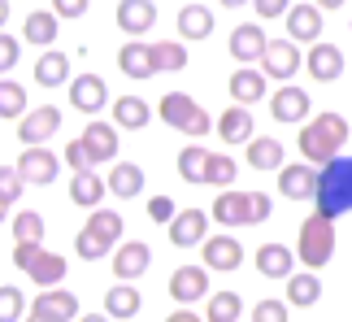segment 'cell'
Returning <instances> with one entry per match:
<instances>
[{
    "label": "cell",
    "instance_id": "7a4b0ae2",
    "mask_svg": "<svg viewBox=\"0 0 352 322\" xmlns=\"http://www.w3.org/2000/svg\"><path fill=\"white\" fill-rule=\"evenodd\" d=\"M348 144V122L340 114H318V118H305V131H300V157L322 166L331 161Z\"/></svg>",
    "mask_w": 352,
    "mask_h": 322
},
{
    "label": "cell",
    "instance_id": "484cf974",
    "mask_svg": "<svg viewBox=\"0 0 352 322\" xmlns=\"http://www.w3.org/2000/svg\"><path fill=\"white\" fill-rule=\"evenodd\" d=\"M322 301V279L314 270H292L287 275V305H300V310H314Z\"/></svg>",
    "mask_w": 352,
    "mask_h": 322
},
{
    "label": "cell",
    "instance_id": "2e32d148",
    "mask_svg": "<svg viewBox=\"0 0 352 322\" xmlns=\"http://www.w3.org/2000/svg\"><path fill=\"white\" fill-rule=\"evenodd\" d=\"M287 35L296 44H318L322 39V9L318 5H292L287 9Z\"/></svg>",
    "mask_w": 352,
    "mask_h": 322
},
{
    "label": "cell",
    "instance_id": "681fc988",
    "mask_svg": "<svg viewBox=\"0 0 352 322\" xmlns=\"http://www.w3.org/2000/svg\"><path fill=\"white\" fill-rule=\"evenodd\" d=\"M18 52H22V44H18L13 35H5V31H0V74L18 65Z\"/></svg>",
    "mask_w": 352,
    "mask_h": 322
},
{
    "label": "cell",
    "instance_id": "b9f144b4",
    "mask_svg": "<svg viewBox=\"0 0 352 322\" xmlns=\"http://www.w3.org/2000/svg\"><path fill=\"white\" fill-rule=\"evenodd\" d=\"M22 187H26V179H22L18 166H0V200H5V205L22 200Z\"/></svg>",
    "mask_w": 352,
    "mask_h": 322
},
{
    "label": "cell",
    "instance_id": "9a60e30c",
    "mask_svg": "<svg viewBox=\"0 0 352 322\" xmlns=\"http://www.w3.org/2000/svg\"><path fill=\"white\" fill-rule=\"evenodd\" d=\"M314 187H318L314 161L309 166H278V192L287 200H314Z\"/></svg>",
    "mask_w": 352,
    "mask_h": 322
},
{
    "label": "cell",
    "instance_id": "52a82bcc",
    "mask_svg": "<svg viewBox=\"0 0 352 322\" xmlns=\"http://www.w3.org/2000/svg\"><path fill=\"white\" fill-rule=\"evenodd\" d=\"M18 170H22V179L26 183H35V187H48V183H57V174H61V161L52 157L44 144H26V153L18 157Z\"/></svg>",
    "mask_w": 352,
    "mask_h": 322
},
{
    "label": "cell",
    "instance_id": "ab89813d",
    "mask_svg": "<svg viewBox=\"0 0 352 322\" xmlns=\"http://www.w3.org/2000/svg\"><path fill=\"white\" fill-rule=\"evenodd\" d=\"M153 57H157V70H183L187 48L179 44V39H161V44H153Z\"/></svg>",
    "mask_w": 352,
    "mask_h": 322
},
{
    "label": "cell",
    "instance_id": "30bf717a",
    "mask_svg": "<svg viewBox=\"0 0 352 322\" xmlns=\"http://www.w3.org/2000/svg\"><path fill=\"white\" fill-rule=\"evenodd\" d=\"M205 235H209V213L183 209L170 218V244L174 248H196V244H205Z\"/></svg>",
    "mask_w": 352,
    "mask_h": 322
},
{
    "label": "cell",
    "instance_id": "d4e9b609",
    "mask_svg": "<svg viewBox=\"0 0 352 322\" xmlns=\"http://www.w3.org/2000/svg\"><path fill=\"white\" fill-rule=\"evenodd\" d=\"M256 270L265 279H287L296 270V253L287 244H261L256 248Z\"/></svg>",
    "mask_w": 352,
    "mask_h": 322
},
{
    "label": "cell",
    "instance_id": "6da1fadb",
    "mask_svg": "<svg viewBox=\"0 0 352 322\" xmlns=\"http://www.w3.org/2000/svg\"><path fill=\"white\" fill-rule=\"evenodd\" d=\"M314 205H318V213H327V218L352 213V157L335 153L331 161H322L318 187H314Z\"/></svg>",
    "mask_w": 352,
    "mask_h": 322
},
{
    "label": "cell",
    "instance_id": "ba28073f",
    "mask_svg": "<svg viewBox=\"0 0 352 322\" xmlns=\"http://www.w3.org/2000/svg\"><path fill=\"white\" fill-rule=\"evenodd\" d=\"M170 297L179 305H196L209 297V266H179L170 275Z\"/></svg>",
    "mask_w": 352,
    "mask_h": 322
},
{
    "label": "cell",
    "instance_id": "7402d4cb",
    "mask_svg": "<svg viewBox=\"0 0 352 322\" xmlns=\"http://www.w3.org/2000/svg\"><path fill=\"white\" fill-rule=\"evenodd\" d=\"M78 140H83V149L91 153V161H96V166H104V161L118 157V131H113L109 122H91Z\"/></svg>",
    "mask_w": 352,
    "mask_h": 322
},
{
    "label": "cell",
    "instance_id": "d6a6232c",
    "mask_svg": "<svg viewBox=\"0 0 352 322\" xmlns=\"http://www.w3.org/2000/svg\"><path fill=\"white\" fill-rule=\"evenodd\" d=\"M248 166L252 170H278L283 166V144L270 136H252L248 140Z\"/></svg>",
    "mask_w": 352,
    "mask_h": 322
},
{
    "label": "cell",
    "instance_id": "8fae6325",
    "mask_svg": "<svg viewBox=\"0 0 352 322\" xmlns=\"http://www.w3.org/2000/svg\"><path fill=\"white\" fill-rule=\"evenodd\" d=\"M309 92L296 87V83H283L274 96H270V114H274V122H305L309 118Z\"/></svg>",
    "mask_w": 352,
    "mask_h": 322
},
{
    "label": "cell",
    "instance_id": "4dcf8cb0",
    "mask_svg": "<svg viewBox=\"0 0 352 322\" xmlns=\"http://www.w3.org/2000/svg\"><path fill=\"white\" fill-rule=\"evenodd\" d=\"M174 26H179L183 39H209L213 35V9H205V5H183Z\"/></svg>",
    "mask_w": 352,
    "mask_h": 322
},
{
    "label": "cell",
    "instance_id": "d590c367",
    "mask_svg": "<svg viewBox=\"0 0 352 322\" xmlns=\"http://www.w3.org/2000/svg\"><path fill=\"white\" fill-rule=\"evenodd\" d=\"M57 31H61V26H57V9H52V13H44V9H35L31 13V18H26V39H31V44H39V48H48L52 44V39H57Z\"/></svg>",
    "mask_w": 352,
    "mask_h": 322
},
{
    "label": "cell",
    "instance_id": "bcb514c9",
    "mask_svg": "<svg viewBox=\"0 0 352 322\" xmlns=\"http://www.w3.org/2000/svg\"><path fill=\"white\" fill-rule=\"evenodd\" d=\"M252 322H287V301H261V305H252Z\"/></svg>",
    "mask_w": 352,
    "mask_h": 322
},
{
    "label": "cell",
    "instance_id": "ffe728a7",
    "mask_svg": "<svg viewBox=\"0 0 352 322\" xmlns=\"http://www.w3.org/2000/svg\"><path fill=\"white\" fill-rule=\"evenodd\" d=\"M148 266H153V248L140 244V239L122 244L118 257H113V270H118V279H126V283H135L140 275H148Z\"/></svg>",
    "mask_w": 352,
    "mask_h": 322
},
{
    "label": "cell",
    "instance_id": "d6986e66",
    "mask_svg": "<svg viewBox=\"0 0 352 322\" xmlns=\"http://www.w3.org/2000/svg\"><path fill=\"white\" fill-rule=\"evenodd\" d=\"M148 26H157V5L153 0H118V31L144 35Z\"/></svg>",
    "mask_w": 352,
    "mask_h": 322
},
{
    "label": "cell",
    "instance_id": "816d5d0a",
    "mask_svg": "<svg viewBox=\"0 0 352 322\" xmlns=\"http://www.w3.org/2000/svg\"><path fill=\"white\" fill-rule=\"evenodd\" d=\"M256 5V18H283L292 9V0H252Z\"/></svg>",
    "mask_w": 352,
    "mask_h": 322
},
{
    "label": "cell",
    "instance_id": "9c48e42d",
    "mask_svg": "<svg viewBox=\"0 0 352 322\" xmlns=\"http://www.w3.org/2000/svg\"><path fill=\"white\" fill-rule=\"evenodd\" d=\"M57 131H61V109H57V105H39V109L22 114L18 140H22V144H44V140L57 136Z\"/></svg>",
    "mask_w": 352,
    "mask_h": 322
},
{
    "label": "cell",
    "instance_id": "5b68a950",
    "mask_svg": "<svg viewBox=\"0 0 352 322\" xmlns=\"http://www.w3.org/2000/svg\"><path fill=\"white\" fill-rule=\"evenodd\" d=\"M26 314H31L35 322H74L78 318V297L74 292H61V288H44L39 301Z\"/></svg>",
    "mask_w": 352,
    "mask_h": 322
},
{
    "label": "cell",
    "instance_id": "f907efd6",
    "mask_svg": "<svg viewBox=\"0 0 352 322\" xmlns=\"http://www.w3.org/2000/svg\"><path fill=\"white\" fill-rule=\"evenodd\" d=\"M174 213H179V209H174L170 196H153V200H148V218H153V222H166V226H170Z\"/></svg>",
    "mask_w": 352,
    "mask_h": 322
},
{
    "label": "cell",
    "instance_id": "603a6c76",
    "mask_svg": "<svg viewBox=\"0 0 352 322\" xmlns=\"http://www.w3.org/2000/svg\"><path fill=\"white\" fill-rule=\"evenodd\" d=\"M196 114H200V105L192 96H183V92H166V96H161V109H157V118L174 131H187V122H192Z\"/></svg>",
    "mask_w": 352,
    "mask_h": 322
},
{
    "label": "cell",
    "instance_id": "3957f363",
    "mask_svg": "<svg viewBox=\"0 0 352 322\" xmlns=\"http://www.w3.org/2000/svg\"><path fill=\"white\" fill-rule=\"evenodd\" d=\"M296 257H300L309 270H322L331 257H335V218L327 213H309L300 222V244H296Z\"/></svg>",
    "mask_w": 352,
    "mask_h": 322
},
{
    "label": "cell",
    "instance_id": "836d02e7",
    "mask_svg": "<svg viewBox=\"0 0 352 322\" xmlns=\"http://www.w3.org/2000/svg\"><path fill=\"white\" fill-rule=\"evenodd\" d=\"M26 275H31L39 288H57L61 279H65V257H61V253H39Z\"/></svg>",
    "mask_w": 352,
    "mask_h": 322
},
{
    "label": "cell",
    "instance_id": "7dc6e473",
    "mask_svg": "<svg viewBox=\"0 0 352 322\" xmlns=\"http://www.w3.org/2000/svg\"><path fill=\"white\" fill-rule=\"evenodd\" d=\"M39 253H44L39 239H18V248H13V266H18V270H31V261L39 257Z\"/></svg>",
    "mask_w": 352,
    "mask_h": 322
},
{
    "label": "cell",
    "instance_id": "c3c4849f",
    "mask_svg": "<svg viewBox=\"0 0 352 322\" xmlns=\"http://www.w3.org/2000/svg\"><path fill=\"white\" fill-rule=\"evenodd\" d=\"M65 166H70V170H91V166H96L91 153L83 149V140H70V144H65Z\"/></svg>",
    "mask_w": 352,
    "mask_h": 322
},
{
    "label": "cell",
    "instance_id": "ee69618b",
    "mask_svg": "<svg viewBox=\"0 0 352 322\" xmlns=\"http://www.w3.org/2000/svg\"><path fill=\"white\" fill-rule=\"evenodd\" d=\"M26 314V301H22V292L18 288H0V322H18Z\"/></svg>",
    "mask_w": 352,
    "mask_h": 322
},
{
    "label": "cell",
    "instance_id": "8d00e7d4",
    "mask_svg": "<svg viewBox=\"0 0 352 322\" xmlns=\"http://www.w3.org/2000/svg\"><path fill=\"white\" fill-rule=\"evenodd\" d=\"M205 166H209V149H200V144L179 153V174L187 183H205Z\"/></svg>",
    "mask_w": 352,
    "mask_h": 322
},
{
    "label": "cell",
    "instance_id": "f35d334b",
    "mask_svg": "<svg viewBox=\"0 0 352 322\" xmlns=\"http://www.w3.org/2000/svg\"><path fill=\"white\" fill-rule=\"evenodd\" d=\"M239 179V166L231 157H218V153H209V166H205V183H213V187H231Z\"/></svg>",
    "mask_w": 352,
    "mask_h": 322
},
{
    "label": "cell",
    "instance_id": "4fadbf2b",
    "mask_svg": "<svg viewBox=\"0 0 352 322\" xmlns=\"http://www.w3.org/2000/svg\"><path fill=\"white\" fill-rule=\"evenodd\" d=\"M205 266L209 270H239L243 261V244L235 235H205Z\"/></svg>",
    "mask_w": 352,
    "mask_h": 322
},
{
    "label": "cell",
    "instance_id": "ac0fdd59",
    "mask_svg": "<svg viewBox=\"0 0 352 322\" xmlns=\"http://www.w3.org/2000/svg\"><path fill=\"white\" fill-rule=\"evenodd\" d=\"M265 44H270L265 26L243 22V26H235V31H231V57L235 61H261L265 57Z\"/></svg>",
    "mask_w": 352,
    "mask_h": 322
},
{
    "label": "cell",
    "instance_id": "1f68e13d",
    "mask_svg": "<svg viewBox=\"0 0 352 322\" xmlns=\"http://www.w3.org/2000/svg\"><path fill=\"white\" fill-rule=\"evenodd\" d=\"M140 305H144V297L126 283V279H122L118 288L104 292V318H135V314H140Z\"/></svg>",
    "mask_w": 352,
    "mask_h": 322
},
{
    "label": "cell",
    "instance_id": "44dd1931",
    "mask_svg": "<svg viewBox=\"0 0 352 322\" xmlns=\"http://www.w3.org/2000/svg\"><path fill=\"white\" fill-rule=\"evenodd\" d=\"M252 131H256V122H252V114H248V105H231L226 114H218V136L226 140V144H248L252 140Z\"/></svg>",
    "mask_w": 352,
    "mask_h": 322
},
{
    "label": "cell",
    "instance_id": "83f0119b",
    "mask_svg": "<svg viewBox=\"0 0 352 322\" xmlns=\"http://www.w3.org/2000/svg\"><path fill=\"white\" fill-rule=\"evenodd\" d=\"M109 192L118 200H135L144 192V166H135V161H118L109 170Z\"/></svg>",
    "mask_w": 352,
    "mask_h": 322
},
{
    "label": "cell",
    "instance_id": "f5cc1de1",
    "mask_svg": "<svg viewBox=\"0 0 352 322\" xmlns=\"http://www.w3.org/2000/svg\"><path fill=\"white\" fill-rule=\"evenodd\" d=\"M91 0H52V9H57V18H83Z\"/></svg>",
    "mask_w": 352,
    "mask_h": 322
},
{
    "label": "cell",
    "instance_id": "7c38bea8",
    "mask_svg": "<svg viewBox=\"0 0 352 322\" xmlns=\"http://www.w3.org/2000/svg\"><path fill=\"white\" fill-rule=\"evenodd\" d=\"M104 100H109V92H104V78L100 74H78L70 78V105L78 114H100Z\"/></svg>",
    "mask_w": 352,
    "mask_h": 322
},
{
    "label": "cell",
    "instance_id": "db71d44e",
    "mask_svg": "<svg viewBox=\"0 0 352 322\" xmlns=\"http://www.w3.org/2000/svg\"><path fill=\"white\" fill-rule=\"evenodd\" d=\"M209 127H213V118H209L205 109H200V114L192 118V122H187V131H183V136H196V140H200V136H209Z\"/></svg>",
    "mask_w": 352,
    "mask_h": 322
},
{
    "label": "cell",
    "instance_id": "5bb4252c",
    "mask_svg": "<svg viewBox=\"0 0 352 322\" xmlns=\"http://www.w3.org/2000/svg\"><path fill=\"white\" fill-rule=\"evenodd\" d=\"M118 70L126 74V78H153V74H157L153 44H140V39L122 44V48H118Z\"/></svg>",
    "mask_w": 352,
    "mask_h": 322
},
{
    "label": "cell",
    "instance_id": "60d3db41",
    "mask_svg": "<svg viewBox=\"0 0 352 322\" xmlns=\"http://www.w3.org/2000/svg\"><path fill=\"white\" fill-rule=\"evenodd\" d=\"M26 114V92L9 78H0V118H22Z\"/></svg>",
    "mask_w": 352,
    "mask_h": 322
},
{
    "label": "cell",
    "instance_id": "9f6ffc18",
    "mask_svg": "<svg viewBox=\"0 0 352 322\" xmlns=\"http://www.w3.org/2000/svg\"><path fill=\"white\" fill-rule=\"evenodd\" d=\"M0 26H9V0H0Z\"/></svg>",
    "mask_w": 352,
    "mask_h": 322
},
{
    "label": "cell",
    "instance_id": "4316f807",
    "mask_svg": "<svg viewBox=\"0 0 352 322\" xmlns=\"http://www.w3.org/2000/svg\"><path fill=\"white\" fill-rule=\"evenodd\" d=\"M265 70H252V65H243V70H235L231 74V96L239 100V105H256V100H265L270 92H265Z\"/></svg>",
    "mask_w": 352,
    "mask_h": 322
},
{
    "label": "cell",
    "instance_id": "8992f818",
    "mask_svg": "<svg viewBox=\"0 0 352 322\" xmlns=\"http://www.w3.org/2000/svg\"><path fill=\"white\" fill-rule=\"evenodd\" d=\"M300 65H305V57H300V48H296L292 35H287V39H270V44H265L261 70H265L270 78H283V83H287V78L300 70Z\"/></svg>",
    "mask_w": 352,
    "mask_h": 322
},
{
    "label": "cell",
    "instance_id": "f546056e",
    "mask_svg": "<svg viewBox=\"0 0 352 322\" xmlns=\"http://www.w3.org/2000/svg\"><path fill=\"white\" fill-rule=\"evenodd\" d=\"M113 122L122 131H144L153 122V109H148V100H140V96H118L113 100Z\"/></svg>",
    "mask_w": 352,
    "mask_h": 322
},
{
    "label": "cell",
    "instance_id": "11a10c76",
    "mask_svg": "<svg viewBox=\"0 0 352 322\" xmlns=\"http://www.w3.org/2000/svg\"><path fill=\"white\" fill-rule=\"evenodd\" d=\"M314 5H318L322 13H327V9H340V5H344V0H314Z\"/></svg>",
    "mask_w": 352,
    "mask_h": 322
},
{
    "label": "cell",
    "instance_id": "74e56055",
    "mask_svg": "<svg viewBox=\"0 0 352 322\" xmlns=\"http://www.w3.org/2000/svg\"><path fill=\"white\" fill-rule=\"evenodd\" d=\"M205 318L209 322H235V318H243V301L235 297V292H218V297L209 301Z\"/></svg>",
    "mask_w": 352,
    "mask_h": 322
},
{
    "label": "cell",
    "instance_id": "91938a15",
    "mask_svg": "<svg viewBox=\"0 0 352 322\" xmlns=\"http://www.w3.org/2000/svg\"><path fill=\"white\" fill-rule=\"evenodd\" d=\"M348 31H352V22H348Z\"/></svg>",
    "mask_w": 352,
    "mask_h": 322
},
{
    "label": "cell",
    "instance_id": "7bdbcfd3",
    "mask_svg": "<svg viewBox=\"0 0 352 322\" xmlns=\"http://www.w3.org/2000/svg\"><path fill=\"white\" fill-rule=\"evenodd\" d=\"M13 235L18 239H44V218H39L35 209H22L18 218H13Z\"/></svg>",
    "mask_w": 352,
    "mask_h": 322
},
{
    "label": "cell",
    "instance_id": "f1b7e54d",
    "mask_svg": "<svg viewBox=\"0 0 352 322\" xmlns=\"http://www.w3.org/2000/svg\"><path fill=\"white\" fill-rule=\"evenodd\" d=\"M35 83L39 87H61V83H70V57L57 48H48L44 57L35 61Z\"/></svg>",
    "mask_w": 352,
    "mask_h": 322
},
{
    "label": "cell",
    "instance_id": "680465c9",
    "mask_svg": "<svg viewBox=\"0 0 352 322\" xmlns=\"http://www.w3.org/2000/svg\"><path fill=\"white\" fill-rule=\"evenodd\" d=\"M5 213H9V205H5V200H0V222H5Z\"/></svg>",
    "mask_w": 352,
    "mask_h": 322
},
{
    "label": "cell",
    "instance_id": "277c9868",
    "mask_svg": "<svg viewBox=\"0 0 352 322\" xmlns=\"http://www.w3.org/2000/svg\"><path fill=\"white\" fill-rule=\"evenodd\" d=\"M274 200L265 192H222L213 200V218L222 226H252V222H265Z\"/></svg>",
    "mask_w": 352,
    "mask_h": 322
},
{
    "label": "cell",
    "instance_id": "6f0895ef",
    "mask_svg": "<svg viewBox=\"0 0 352 322\" xmlns=\"http://www.w3.org/2000/svg\"><path fill=\"white\" fill-rule=\"evenodd\" d=\"M218 5H226V9H239V5H248V0H218Z\"/></svg>",
    "mask_w": 352,
    "mask_h": 322
},
{
    "label": "cell",
    "instance_id": "e575fe53",
    "mask_svg": "<svg viewBox=\"0 0 352 322\" xmlns=\"http://www.w3.org/2000/svg\"><path fill=\"white\" fill-rule=\"evenodd\" d=\"M74 248H78V257H83V261H100V257H104V253H109V248H113V239H109V235H104V231H100V226H91V222H87V226H83V231H78V235H74Z\"/></svg>",
    "mask_w": 352,
    "mask_h": 322
},
{
    "label": "cell",
    "instance_id": "e0dca14e",
    "mask_svg": "<svg viewBox=\"0 0 352 322\" xmlns=\"http://www.w3.org/2000/svg\"><path fill=\"white\" fill-rule=\"evenodd\" d=\"M305 65H309V74L318 78V83H335V78L344 74V52L335 48V44H318L309 48V57H305Z\"/></svg>",
    "mask_w": 352,
    "mask_h": 322
},
{
    "label": "cell",
    "instance_id": "f6af8a7d",
    "mask_svg": "<svg viewBox=\"0 0 352 322\" xmlns=\"http://www.w3.org/2000/svg\"><path fill=\"white\" fill-rule=\"evenodd\" d=\"M87 222H91V226H100V231L109 235V239H118V235H122V213H113V209H100V205H96Z\"/></svg>",
    "mask_w": 352,
    "mask_h": 322
},
{
    "label": "cell",
    "instance_id": "cb8c5ba5",
    "mask_svg": "<svg viewBox=\"0 0 352 322\" xmlns=\"http://www.w3.org/2000/svg\"><path fill=\"white\" fill-rule=\"evenodd\" d=\"M104 192H109V179H100V174H91V170H74V179H70V200L74 205H83V209H96Z\"/></svg>",
    "mask_w": 352,
    "mask_h": 322
}]
</instances>
